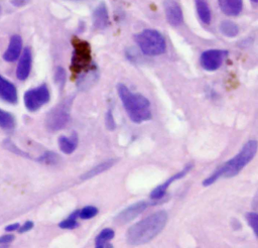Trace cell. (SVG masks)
Returning a JSON list of instances; mask_svg holds the SVG:
<instances>
[{
    "label": "cell",
    "instance_id": "cell-2",
    "mask_svg": "<svg viewBox=\"0 0 258 248\" xmlns=\"http://www.w3.org/2000/svg\"><path fill=\"white\" fill-rule=\"evenodd\" d=\"M117 91L128 116L133 122L141 123L151 119V107L147 98L131 92L123 84L118 85Z\"/></svg>",
    "mask_w": 258,
    "mask_h": 248
},
{
    "label": "cell",
    "instance_id": "cell-27",
    "mask_svg": "<svg viewBox=\"0 0 258 248\" xmlns=\"http://www.w3.org/2000/svg\"><path fill=\"white\" fill-rule=\"evenodd\" d=\"M247 221L249 225L253 228L254 232L257 233V227H258V218L256 213H248L247 214Z\"/></svg>",
    "mask_w": 258,
    "mask_h": 248
},
{
    "label": "cell",
    "instance_id": "cell-13",
    "mask_svg": "<svg viewBox=\"0 0 258 248\" xmlns=\"http://www.w3.org/2000/svg\"><path fill=\"white\" fill-rule=\"evenodd\" d=\"M0 99L10 104H15L18 99L16 87L1 75H0Z\"/></svg>",
    "mask_w": 258,
    "mask_h": 248
},
{
    "label": "cell",
    "instance_id": "cell-29",
    "mask_svg": "<svg viewBox=\"0 0 258 248\" xmlns=\"http://www.w3.org/2000/svg\"><path fill=\"white\" fill-rule=\"evenodd\" d=\"M106 125L109 129H114L115 128V121H114V117L112 112L109 110L106 114Z\"/></svg>",
    "mask_w": 258,
    "mask_h": 248
},
{
    "label": "cell",
    "instance_id": "cell-26",
    "mask_svg": "<svg viewBox=\"0 0 258 248\" xmlns=\"http://www.w3.org/2000/svg\"><path fill=\"white\" fill-rule=\"evenodd\" d=\"M54 81L61 88L66 82V72L61 67H58L54 73Z\"/></svg>",
    "mask_w": 258,
    "mask_h": 248
},
{
    "label": "cell",
    "instance_id": "cell-30",
    "mask_svg": "<svg viewBox=\"0 0 258 248\" xmlns=\"http://www.w3.org/2000/svg\"><path fill=\"white\" fill-rule=\"evenodd\" d=\"M32 227H33V223L31 221H27L22 226H20L17 231L20 232V233H24V232H27L30 229H32Z\"/></svg>",
    "mask_w": 258,
    "mask_h": 248
},
{
    "label": "cell",
    "instance_id": "cell-11",
    "mask_svg": "<svg viewBox=\"0 0 258 248\" xmlns=\"http://www.w3.org/2000/svg\"><path fill=\"white\" fill-rule=\"evenodd\" d=\"M148 206L147 202L141 201L138 203H135L131 206H129L128 208H126L125 210H123L116 218V222L120 223V224H125L127 222L132 221L134 218H136L139 214H141L144 210H146Z\"/></svg>",
    "mask_w": 258,
    "mask_h": 248
},
{
    "label": "cell",
    "instance_id": "cell-23",
    "mask_svg": "<svg viewBox=\"0 0 258 248\" xmlns=\"http://www.w3.org/2000/svg\"><path fill=\"white\" fill-rule=\"evenodd\" d=\"M78 216L82 219H91L98 214V209L94 206H87L78 212Z\"/></svg>",
    "mask_w": 258,
    "mask_h": 248
},
{
    "label": "cell",
    "instance_id": "cell-34",
    "mask_svg": "<svg viewBox=\"0 0 258 248\" xmlns=\"http://www.w3.org/2000/svg\"><path fill=\"white\" fill-rule=\"evenodd\" d=\"M251 1H252L253 3H257V1H258V0H251Z\"/></svg>",
    "mask_w": 258,
    "mask_h": 248
},
{
    "label": "cell",
    "instance_id": "cell-28",
    "mask_svg": "<svg viewBox=\"0 0 258 248\" xmlns=\"http://www.w3.org/2000/svg\"><path fill=\"white\" fill-rule=\"evenodd\" d=\"M4 145H5V147H6L9 151H11V152H14V153H17V154H20V155H25L24 152H22L19 148H17V147L13 144V142L10 141V140H8V139H6V140L4 141Z\"/></svg>",
    "mask_w": 258,
    "mask_h": 248
},
{
    "label": "cell",
    "instance_id": "cell-4",
    "mask_svg": "<svg viewBox=\"0 0 258 248\" xmlns=\"http://www.w3.org/2000/svg\"><path fill=\"white\" fill-rule=\"evenodd\" d=\"M135 41L141 51L150 56L162 54L166 49L164 37L154 29H144L135 35Z\"/></svg>",
    "mask_w": 258,
    "mask_h": 248
},
{
    "label": "cell",
    "instance_id": "cell-24",
    "mask_svg": "<svg viewBox=\"0 0 258 248\" xmlns=\"http://www.w3.org/2000/svg\"><path fill=\"white\" fill-rule=\"evenodd\" d=\"M77 214L78 212H75L74 214H72L68 219L61 221L59 223V227L62 228V229H73L75 227H77L78 223L76 221V217H77Z\"/></svg>",
    "mask_w": 258,
    "mask_h": 248
},
{
    "label": "cell",
    "instance_id": "cell-7",
    "mask_svg": "<svg viewBox=\"0 0 258 248\" xmlns=\"http://www.w3.org/2000/svg\"><path fill=\"white\" fill-rule=\"evenodd\" d=\"M50 95L46 85H40L25 92L23 101L26 109L30 112L37 111L49 101Z\"/></svg>",
    "mask_w": 258,
    "mask_h": 248
},
{
    "label": "cell",
    "instance_id": "cell-14",
    "mask_svg": "<svg viewBox=\"0 0 258 248\" xmlns=\"http://www.w3.org/2000/svg\"><path fill=\"white\" fill-rule=\"evenodd\" d=\"M190 168H191V165L188 164V165H186L181 171H179V172H177V173H174L170 178H168V179L165 180L163 183H161L160 185H158L157 188H155V189L152 191V193H151V195H150V198L153 199V200L161 199V198L164 196V194H165L166 190L168 189V187H169L174 180H177V179L181 178L182 176H184V175L189 171Z\"/></svg>",
    "mask_w": 258,
    "mask_h": 248
},
{
    "label": "cell",
    "instance_id": "cell-25",
    "mask_svg": "<svg viewBox=\"0 0 258 248\" xmlns=\"http://www.w3.org/2000/svg\"><path fill=\"white\" fill-rule=\"evenodd\" d=\"M58 160L57 154L51 152V151H46L43 155L39 157V161L45 163V164H54Z\"/></svg>",
    "mask_w": 258,
    "mask_h": 248
},
{
    "label": "cell",
    "instance_id": "cell-10",
    "mask_svg": "<svg viewBox=\"0 0 258 248\" xmlns=\"http://www.w3.org/2000/svg\"><path fill=\"white\" fill-rule=\"evenodd\" d=\"M31 64H32V54L29 47H25L20 56L19 61L16 68V77L20 81H24L28 78L31 70Z\"/></svg>",
    "mask_w": 258,
    "mask_h": 248
},
{
    "label": "cell",
    "instance_id": "cell-3",
    "mask_svg": "<svg viewBox=\"0 0 258 248\" xmlns=\"http://www.w3.org/2000/svg\"><path fill=\"white\" fill-rule=\"evenodd\" d=\"M257 151V142L256 140L248 141L241 151L234 156L232 159L227 161L224 165L218 168L213 174H211L207 179L204 180V185H210L214 183L218 178L224 177H232L235 176L242 170V168L249 163Z\"/></svg>",
    "mask_w": 258,
    "mask_h": 248
},
{
    "label": "cell",
    "instance_id": "cell-5",
    "mask_svg": "<svg viewBox=\"0 0 258 248\" xmlns=\"http://www.w3.org/2000/svg\"><path fill=\"white\" fill-rule=\"evenodd\" d=\"M72 43L74 46V53L71 69L75 74H79L87 70L91 65L90 44L87 41L76 37L73 39Z\"/></svg>",
    "mask_w": 258,
    "mask_h": 248
},
{
    "label": "cell",
    "instance_id": "cell-36",
    "mask_svg": "<svg viewBox=\"0 0 258 248\" xmlns=\"http://www.w3.org/2000/svg\"><path fill=\"white\" fill-rule=\"evenodd\" d=\"M0 11H1V7H0Z\"/></svg>",
    "mask_w": 258,
    "mask_h": 248
},
{
    "label": "cell",
    "instance_id": "cell-31",
    "mask_svg": "<svg viewBox=\"0 0 258 248\" xmlns=\"http://www.w3.org/2000/svg\"><path fill=\"white\" fill-rule=\"evenodd\" d=\"M13 235L10 234H6L3 236H0V244H7L9 242H11L13 240Z\"/></svg>",
    "mask_w": 258,
    "mask_h": 248
},
{
    "label": "cell",
    "instance_id": "cell-16",
    "mask_svg": "<svg viewBox=\"0 0 258 248\" xmlns=\"http://www.w3.org/2000/svg\"><path fill=\"white\" fill-rule=\"evenodd\" d=\"M222 12L228 16H237L242 11V0H218Z\"/></svg>",
    "mask_w": 258,
    "mask_h": 248
},
{
    "label": "cell",
    "instance_id": "cell-21",
    "mask_svg": "<svg viewBox=\"0 0 258 248\" xmlns=\"http://www.w3.org/2000/svg\"><path fill=\"white\" fill-rule=\"evenodd\" d=\"M14 126H15L14 116L9 112L0 109V127L6 131H9V130H12Z\"/></svg>",
    "mask_w": 258,
    "mask_h": 248
},
{
    "label": "cell",
    "instance_id": "cell-22",
    "mask_svg": "<svg viewBox=\"0 0 258 248\" xmlns=\"http://www.w3.org/2000/svg\"><path fill=\"white\" fill-rule=\"evenodd\" d=\"M220 29H221V32L227 37H235L239 33L238 25L230 20L223 21L220 25Z\"/></svg>",
    "mask_w": 258,
    "mask_h": 248
},
{
    "label": "cell",
    "instance_id": "cell-32",
    "mask_svg": "<svg viewBox=\"0 0 258 248\" xmlns=\"http://www.w3.org/2000/svg\"><path fill=\"white\" fill-rule=\"evenodd\" d=\"M19 227H20V225H19L18 223L10 224V225L6 226V228H5V231H6V232H12V231H17Z\"/></svg>",
    "mask_w": 258,
    "mask_h": 248
},
{
    "label": "cell",
    "instance_id": "cell-35",
    "mask_svg": "<svg viewBox=\"0 0 258 248\" xmlns=\"http://www.w3.org/2000/svg\"><path fill=\"white\" fill-rule=\"evenodd\" d=\"M0 248H6V247H0Z\"/></svg>",
    "mask_w": 258,
    "mask_h": 248
},
{
    "label": "cell",
    "instance_id": "cell-18",
    "mask_svg": "<svg viewBox=\"0 0 258 248\" xmlns=\"http://www.w3.org/2000/svg\"><path fill=\"white\" fill-rule=\"evenodd\" d=\"M58 145L62 152L70 154L72 153L78 145V135L76 133H72L71 136H60L58 138Z\"/></svg>",
    "mask_w": 258,
    "mask_h": 248
},
{
    "label": "cell",
    "instance_id": "cell-20",
    "mask_svg": "<svg viewBox=\"0 0 258 248\" xmlns=\"http://www.w3.org/2000/svg\"><path fill=\"white\" fill-rule=\"evenodd\" d=\"M115 161L116 160H114V159H109V160H106V161L94 166L92 169H90L89 171H87L85 174L82 175V179H88V178H91L95 175L100 174L101 172H103V171L109 169L111 166H113Z\"/></svg>",
    "mask_w": 258,
    "mask_h": 248
},
{
    "label": "cell",
    "instance_id": "cell-15",
    "mask_svg": "<svg viewBox=\"0 0 258 248\" xmlns=\"http://www.w3.org/2000/svg\"><path fill=\"white\" fill-rule=\"evenodd\" d=\"M93 24L98 29H104L109 24V15L104 3L98 5L93 14Z\"/></svg>",
    "mask_w": 258,
    "mask_h": 248
},
{
    "label": "cell",
    "instance_id": "cell-33",
    "mask_svg": "<svg viewBox=\"0 0 258 248\" xmlns=\"http://www.w3.org/2000/svg\"><path fill=\"white\" fill-rule=\"evenodd\" d=\"M29 2V0H11V3L13 4V5H15V6H23V5H25L26 3H28Z\"/></svg>",
    "mask_w": 258,
    "mask_h": 248
},
{
    "label": "cell",
    "instance_id": "cell-17",
    "mask_svg": "<svg viewBox=\"0 0 258 248\" xmlns=\"http://www.w3.org/2000/svg\"><path fill=\"white\" fill-rule=\"evenodd\" d=\"M195 4L198 16L201 21L205 24H210L212 20V14L207 0H195Z\"/></svg>",
    "mask_w": 258,
    "mask_h": 248
},
{
    "label": "cell",
    "instance_id": "cell-1",
    "mask_svg": "<svg viewBox=\"0 0 258 248\" xmlns=\"http://www.w3.org/2000/svg\"><path fill=\"white\" fill-rule=\"evenodd\" d=\"M166 221L167 214L164 211H158L145 217L128 229L127 242L130 245H142L151 241L162 231Z\"/></svg>",
    "mask_w": 258,
    "mask_h": 248
},
{
    "label": "cell",
    "instance_id": "cell-8",
    "mask_svg": "<svg viewBox=\"0 0 258 248\" xmlns=\"http://www.w3.org/2000/svg\"><path fill=\"white\" fill-rule=\"evenodd\" d=\"M228 51L224 49H208L205 50L200 58L201 66L208 72H213L218 70L222 63L224 61L225 57L227 56Z\"/></svg>",
    "mask_w": 258,
    "mask_h": 248
},
{
    "label": "cell",
    "instance_id": "cell-19",
    "mask_svg": "<svg viewBox=\"0 0 258 248\" xmlns=\"http://www.w3.org/2000/svg\"><path fill=\"white\" fill-rule=\"evenodd\" d=\"M114 235V231L110 228L102 230L96 238L95 248H113V246L110 244V241L113 239Z\"/></svg>",
    "mask_w": 258,
    "mask_h": 248
},
{
    "label": "cell",
    "instance_id": "cell-6",
    "mask_svg": "<svg viewBox=\"0 0 258 248\" xmlns=\"http://www.w3.org/2000/svg\"><path fill=\"white\" fill-rule=\"evenodd\" d=\"M70 106L69 100L54 107L46 116L45 126L50 131H57L63 128L70 120Z\"/></svg>",
    "mask_w": 258,
    "mask_h": 248
},
{
    "label": "cell",
    "instance_id": "cell-12",
    "mask_svg": "<svg viewBox=\"0 0 258 248\" xmlns=\"http://www.w3.org/2000/svg\"><path fill=\"white\" fill-rule=\"evenodd\" d=\"M22 52V38L18 34H14L11 36L9 40V44L7 46L6 51L3 54V58L8 61L12 63L19 58Z\"/></svg>",
    "mask_w": 258,
    "mask_h": 248
},
{
    "label": "cell",
    "instance_id": "cell-9",
    "mask_svg": "<svg viewBox=\"0 0 258 248\" xmlns=\"http://www.w3.org/2000/svg\"><path fill=\"white\" fill-rule=\"evenodd\" d=\"M163 8L166 20L173 26H178L182 23L183 15L179 4L174 0H165L163 2Z\"/></svg>",
    "mask_w": 258,
    "mask_h": 248
}]
</instances>
